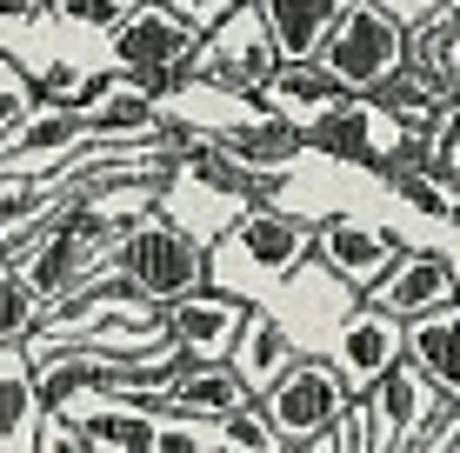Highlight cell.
Listing matches in <instances>:
<instances>
[{"label":"cell","mask_w":460,"mask_h":453,"mask_svg":"<svg viewBox=\"0 0 460 453\" xmlns=\"http://www.w3.org/2000/svg\"><path fill=\"white\" fill-rule=\"evenodd\" d=\"M127 221L120 213H107L101 200H60V213L47 221L27 247H13V260L27 267V280L47 293V307L74 301V293L101 287L107 274H114V247H120Z\"/></svg>","instance_id":"1"},{"label":"cell","mask_w":460,"mask_h":453,"mask_svg":"<svg viewBox=\"0 0 460 453\" xmlns=\"http://www.w3.org/2000/svg\"><path fill=\"white\" fill-rule=\"evenodd\" d=\"M314 227H321V221H307V213H280V207H267V200L247 207L241 221H227L220 240H214V287L261 301V293L300 280V267L314 260Z\"/></svg>","instance_id":"2"},{"label":"cell","mask_w":460,"mask_h":453,"mask_svg":"<svg viewBox=\"0 0 460 453\" xmlns=\"http://www.w3.org/2000/svg\"><path fill=\"white\" fill-rule=\"evenodd\" d=\"M114 274L127 287H140L147 301H187V293L214 287V240H200L194 227L167 221V213H140L127 221L120 247H114Z\"/></svg>","instance_id":"3"},{"label":"cell","mask_w":460,"mask_h":453,"mask_svg":"<svg viewBox=\"0 0 460 453\" xmlns=\"http://www.w3.org/2000/svg\"><path fill=\"white\" fill-rule=\"evenodd\" d=\"M407 34H414V27H407L401 13H387L380 0H347V13L321 40V60L347 93H380L407 67Z\"/></svg>","instance_id":"4"},{"label":"cell","mask_w":460,"mask_h":453,"mask_svg":"<svg viewBox=\"0 0 460 453\" xmlns=\"http://www.w3.org/2000/svg\"><path fill=\"white\" fill-rule=\"evenodd\" d=\"M200 34H208V27L173 13L167 0H134V7L107 27V47H114V67L140 74V81H154V87H173L181 74H194Z\"/></svg>","instance_id":"5"},{"label":"cell","mask_w":460,"mask_h":453,"mask_svg":"<svg viewBox=\"0 0 460 453\" xmlns=\"http://www.w3.org/2000/svg\"><path fill=\"white\" fill-rule=\"evenodd\" d=\"M360 400H367L374 453H427V447H434V427L454 414V400L440 394L414 361H394Z\"/></svg>","instance_id":"6"},{"label":"cell","mask_w":460,"mask_h":453,"mask_svg":"<svg viewBox=\"0 0 460 453\" xmlns=\"http://www.w3.org/2000/svg\"><path fill=\"white\" fill-rule=\"evenodd\" d=\"M407 147H414V127H407L380 93H341L307 127V153H327V161H341V167H374V174Z\"/></svg>","instance_id":"7"},{"label":"cell","mask_w":460,"mask_h":453,"mask_svg":"<svg viewBox=\"0 0 460 453\" xmlns=\"http://www.w3.org/2000/svg\"><path fill=\"white\" fill-rule=\"evenodd\" d=\"M347 400H354V387L341 380V367H334V361H307V353H300V361L280 373L267 394H261V407H267V420H274L280 447H307V453H321L327 427L341 420Z\"/></svg>","instance_id":"8"},{"label":"cell","mask_w":460,"mask_h":453,"mask_svg":"<svg viewBox=\"0 0 460 453\" xmlns=\"http://www.w3.org/2000/svg\"><path fill=\"white\" fill-rule=\"evenodd\" d=\"M280 40L274 27H267V13L253 7V0H241V7L227 13V21H214L208 34H200V54H194V74L227 93H261L267 74L280 67Z\"/></svg>","instance_id":"9"},{"label":"cell","mask_w":460,"mask_h":453,"mask_svg":"<svg viewBox=\"0 0 460 453\" xmlns=\"http://www.w3.org/2000/svg\"><path fill=\"white\" fill-rule=\"evenodd\" d=\"M401 254H407V240L394 227L367 221V213H334V221L314 227V260L354 293H374L380 280L401 267Z\"/></svg>","instance_id":"10"},{"label":"cell","mask_w":460,"mask_h":453,"mask_svg":"<svg viewBox=\"0 0 460 453\" xmlns=\"http://www.w3.org/2000/svg\"><path fill=\"white\" fill-rule=\"evenodd\" d=\"M327 361L341 367V380L354 387V394H367L394 361H407V320L360 293V301L334 320V334H327Z\"/></svg>","instance_id":"11"},{"label":"cell","mask_w":460,"mask_h":453,"mask_svg":"<svg viewBox=\"0 0 460 453\" xmlns=\"http://www.w3.org/2000/svg\"><path fill=\"white\" fill-rule=\"evenodd\" d=\"M81 114H87V134L101 140H114V147H134V140H161L167 134V100H161V87L154 81H140V74H101L93 81V93L81 100Z\"/></svg>","instance_id":"12"},{"label":"cell","mask_w":460,"mask_h":453,"mask_svg":"<svg viewBox=\"0 0 460 453\" xmlns=\"http://www.w3.org/2000/svg\"><path fill=\"white\" fill-rule=\"evenodd\" d=\"M367 301L387 307V314H401V320H420V314H434V307H454L460 301V260L447 254V247H407L401 267L380 280Z\"/></svg>","instance_id":"13"},{"label":"cell","mask_w":460,"mask_h":453,"mask_svg":"<svg viewBox=\"0 0 460 453\" xmlns=\"http://www.w3.org/2000/svg\"><path fill=\"white\" fill-rule=\"evenodd\" d=\"M253 314L247 293H227V287H200L187 293V301L167 307V334L187 347V361H227L234 340H241V327Z\"/></svg>","instance_id":"14"},{"label":"cell","mask_w":460,"mask_h":453,"mask_svg":"<svg viewBox=\"0 0 460 453\" xmlns=\"http://www.w3.org/2000/svg\"><path fill=\"white\" fill-rule=\"evenodd\" d=\"M87 140H93V134H87V114H81V107L40 100V114L27 120L7 147H0V174H60V167H67Z\"/></svg>","instance_id":"15"},{"label":"cell","mask_w":460,"mask_h":453,"mask_svg":"<svg viewBox=\"0 0 460 453\" xmlns=\"http://www.w3.org/2000/svg\"><path fill=\"white\" fill-rule=\"evenodd\" d=\"M67 414H81L87 453H161V400H134V394H87Z\"/></svg>","instance_id":"16"},{"label":"cell","mask_w":460,"mask_h":453,"mask_svg":"<svg viewBox=\"0 0 460 453\" xmlns=\"http://www.w3.org/2000/svg\"><path fill=\"white\" fill-rule=\"evenodd\" d=\"M40 373H34V353L27 340H7L0 347V453H34L40 447Z\"/></svg>","instance_id":"17"},{"label":"cell","mask_w":460,"mask_h":453,"mask_svg":"<svg viewBox=\"0 0 460 453\" xmlns=\"http://www.w3.org/2000/svg\"><path fill=\"white\" fill-rule=\"evenodd\" d=\"M341 93H347V87L334 81V74H327V60H321V54H300V60H280L253 100H261L267 114H288L294 127H314V120H321L327 107L341 100Z\"/></svg>","instance_id":"18"},{"label":"cell","mask_w":460,"mask_h":453,"mask_svg":"<svg viewBox=\"0 0 460 453\" xmlns=\"http://www.w3.org/2000/svg\"><path fill=\"white\" fill-rule=\"evenodd\" d=\"M214 140L234 153V161L261 167V174H288L300 153H307V127H294L288 114H267V107L247 114V120H234V127H220Z\"/></svg>","instance_id":"19"},{"label":"cell","mask_w":460,"mask_h":453,"mask_svg":"<svg viewBox=\"0 0 460 453\" xmlns=\"http://www.w3.org/2000/svg\"><path fill=\"white\" fill-rule=\"evenodd\" d=\"M247 400H261V394H253V387L241 380V367H234V361H187V367H181V380H173V394L161 400V407L227 420L234 407H247Z\"/></svg>","instance_id":"20"},{"label":"cell","mask_w":460,"mask_h":453,"mask_svg":"<svg viewBox=\"0 0 460 453\" xmlns=\"http://www.w3.org/2000/svg\"><path fill=\"white\" fill-rule=\"evenodd\" d=\"M227 361L241 367V380L253 387V394H267V387H274L280 373H288V367L300 361V353H294V334H288V320H280V314H267V307H253Z\"/></svg>","instance_id":"21"},{"label":"cell","mask_w":460,"mask_h":453,"mask_svg":"<svg viewBox=\"0 0 460 453\" xmlns=\"http://www.w3.org/2000/svg\"><path fill=\"white\" fill-rule=\"evenodd\" d=\"M407 361H414L447 400H460V301L407 320Z\"/></svg>","instance_id":"22"},{"label":"cell","mask_w":460,"mask_h":453,"mask_svg":"<svg viewBox=\"0 0 460 453\" xmlns=\"http://www.w3.org/2000/svg\"><path fill=\"white\" fill-rule=\"evenodd\" d=\"M253 7L267 13V27H274L280 54L300 60V54H321L327 27L347 13V0H253Z\"/></svg>","instance_id":"23"},{"label":"cell","mask_w":460,"mask_h":453,"mask_svg":"<svg viewBox=\"0 0 460 453\" xmlns=\"http://www.w3.org/2000/svg\"><path fill=\"white\" fill-rule=\"evenodd\" d=\"M407 74H420L427 87L440 93V100H454L460 93V40H454V7L434 13V21H420L414 34H407Z\"/></svg>","instance_id":"24"},{"label":"cell","mask_w":460,"mask_h":453,"mask_svg":"<svg viewBox=\"0 0 460 453\" xmlns=\"http://www.w3.org/2000/svg\"><path fill=\"white\" fill-rule=\"evenodd\" d=\"M47 320V293L27 280V267L13 254H0V347L7 340H34Z\"/></svg>","instance_id":"25"},{"label":"cell","mask_w":460,"mask_h":453,"mask_svg":"<svg viewBox=\"0 0 460 453\" xmlns=\"http://www.w3.org/2000/svg\"><path fill=\"white\" fill-rule=\"evenodd\" d=\"M34 114H40V81H27L21 60L0 54V147H7V140L21 134Z\"/></svg>","instance_id":"26"},{"label":"cell","mask_w":460,"mask_h":453,"mask_svg":"<svg viewBox=\"0 0 460 453\" xmlns=\"http://www.w3.org/2000/svg\"><path fill=\"white\" fill-rule=\"evenodd\" d=\"M220 447H241V453H280V433L274 420H267L261 400H247V407H234L220 420Z\"/></svg>","instance_id":"27"},{"label":"cell","mask_w":460,"mask_h":453,"mask_svg":"<svg viewBox=\"0 0 460 453\" xmlns=\"http://www.w3.org/2000/svg\"><path fill=\"white\" fill-rule=\"evenodd\" d=\"M321 453H374V433H367V400H347L341 407V420L327 427V440H321Z\"/></svg>","instance_id":"28"},{"label":"cell","mask_w":460,"mask_h":453,"mask_svg":"<svg viewBox=\"0 0 460 453\" xmlns=\"http://www.w3.org/2000/svg\"><path fill=\"white\" fill-rule=\"evenodd\" d=\"M127 7H134V0H47V13H54V21L93 27V34H107V27H114Z\"/></svg>","instance_id":"29"},{"label":"cell","mask_w":460,"mask_h":453,"mask_svg":"<svg viewBox=\"0 0 460 453\" xmlns=\"http://www.w3.org/2000/svg\"><path fill=\"white\" fill-rule=\"evenodd\" d=\"M93 81H101V74H87V67H74V60H60V67H47V74H40V100L81 107L87 93H93Z\"/></svg>","instance_id":"30"},{"label":"cell","mask_w":460,"mask_h":453,"mask_svg":"<svg viewBox=\"0 0 460 453\" xmlns=\"http://www.w3.org/2000/svg\"><path fill=\"white\" fill-rule=\"evenodd\" d=\"M167 7H173V13H187L194 27H214V21H227L241 0H167Z\"/></svg>","instance_id":"31"},{"label":"cell","mask_w":460,"mask_h":453,"mask_svg":"<svg viewBox=\"0 0 460 453\" xmlns=\"http://www.w3.org/2000/svg\"><path fill=\"white\" fill-rule=\"evenodd\" d=\"M380 7H387V13H401L407 27H420V21H434V13H447L454 0H380Z\"/></svg>","instance_id":"32"},{"label":"cell","mask_w":460,"mask_h":453,"mask_svg":"<svg viewBox=\"0 0 460 453\" xmlns=\"http://www.w3.org/2000/svg\"><path fill=\"white\" fill-rule=\"evenodd\" d=\"M427 453H460V400H454V414L434 427V447H427Z\"/></svg>","instance_id":"33"},{"label":"cell","mask_w":460,"mask_h":453,"mask_svg":"<svg viewBox=\"0 0 460 453\" xmlns=\"http://www.w3.org/2000/svg\"><path fill=\"white\" fill-rule=\"evenodd\" d=\"M34 13H47V0H0V27H21Z\"/></svg>","instance_id":"34"},{"label":"cell","mask_w":460,"mask_h":453,"mask_svg":"<svg viewBox=\"0 0 460 453\" xmlns=\"http://www.w3.org/2000/svg\"><path fill=\"white\" fill-rule=\"evenodd\" d=\"M434 174H447V180H460V120H454V134H447V147H440V161H434Z\"/></svg>","instance_id":"35"}]
</instances>
